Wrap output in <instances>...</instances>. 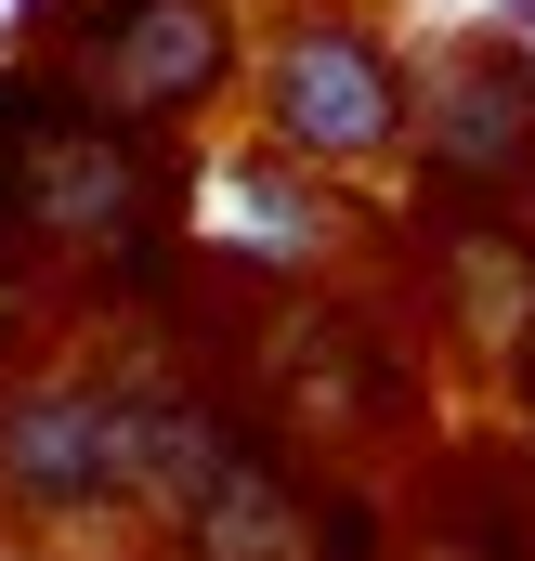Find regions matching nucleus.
<instances>
[{
	"mask_svg": "<svg viewBox=\"0 0 535 561\" xmlns=\"http://www.w3.org/2000/svg\"><path fill=\"white\" fill-rule=\"evenodd\" d=\"M66 118V92L39 66H0V249L26 262V196H39V131Z\"/></svg>",
	"mask_w": 535,
	"mask_h": 561,
	"instance_id": "39448f33",
	"label": "nucleus"
},
{
	"mask_svg": "<svg viewBox=\"0 0 535 561\" xmlns=\"http://www.w3.org/2000/svg\"><path fill=\"white\" fill-rule=\"evenodd\" d=\"M26 327H39V262H13V249H0V366L26 353Z\"/></svg>",
	"mask_w": 535,
	"mask_h": 561,
	"instance_id": "423d86ee",
	"label": "nucleus"
},
{
	"mask_svg": "<svg viewBox=\"0 0 535 561\" xmlns=\"http://www.w3.org/2000/svg\"><path fill=\"white\" fill-rule=\"evenodd\" d=\"M497 39H510V53L535 66V0H510V13H497Z\"/></svg>",
	"mask_w": 535,
	"mask_h": 561,
	"instance_id": "0eeeda50",
	"label": "nucleus"
},
{
	"mask_svg": "<svg viewBox=\"0 0 535 561\" xmlns=\"http://www.w3.org/2000/svg\"><path fill=\"white\" fill-rule=\"evenodd\" d=\"M249 379H262V405L314 457H366L379 431L418 419V366H405V340L379 313H353V300H274L262 340H249Z\"/></svg>",
	"mask_w": 535,
	"mask_h": 561,
	"instance_id": "7ed1b4c3",
	"label": "nucleus"
},
{
	"mask_svg": "<svg viewBox=\"0 0 535 561\" xmlns=\"http://www.w3.org/2000/svg\"><path fill=\"white\" fill-rule=\"evenodd\" d=\"M262 144L287 170H379L392 144H418V66L392 26L353 0H300L262 53Z\"/></svg>",
	"mask_w": 535,
	"mask_h": 561,
	"instance_id": "f03ea898",
	"label": "nucleus"
},
{
	"mask_svg": "<svg viewBox=\"0 0 535 561\" xmlns=\"http://www.w3.org/2000/svg\"><path fill=\"white\" fill-rule=\"evenodd\" d=\"M26 66L53 79V92H79L92 118H118V131H183L196 105H223L236 92V66H249V26H236V0H26Z\"/></svg>",
	"mask_w": 535,
	"mask_h": 561,
	"instance_id": "f257e3e1",
	"label": "nucleus"
},
{
	"mask_svg": "<svg viewBox=\"0 0 535 561\" xmlns=\"http://www.w3.org/2000/svg\"><path fill=\"white\" fill-rule=\"evenodd\" d=\"M418 157H431L457 196L535 183V66L510 39H457V53L418 79Z\"/></svg>",
	"mask_w": 535,
	"mask_h": 561,
	"instance_id": "20e7f679",
	"label": "nucleus"
}]
</instances>
